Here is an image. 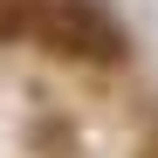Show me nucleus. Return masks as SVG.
Returning a JSON list of instances; mask_svg holds the SVG:
<instances>
[{"mask_svg": "<svg viewBox=\"0 0 158 158\" xmlns=\"http://www.w3.org/2000/svg\"><path fill=\"white\" fill-rule=\"evenodd\" d=\"M35 41L62 62H96V69L131 55V35L89 0H35Z\"/></svg>", "mask_w": 158, "mask_h": 158, "instance_id": "obj_1", "label": "nucleus"}, {"mask_svg": "<svg viewBox=\"0 0 158 158\" xmlns=\"http://www.w3.org/2000/svg\"><path fill=\"white\" fill-rule=\"evenodd\" d=\"M138 158H158V138H144V151H138Z\"/></svg>", "mask_w": 158, "mask_h": 158, "instance_id": "obj_2", "label": "nucleus"}]
</instances>
